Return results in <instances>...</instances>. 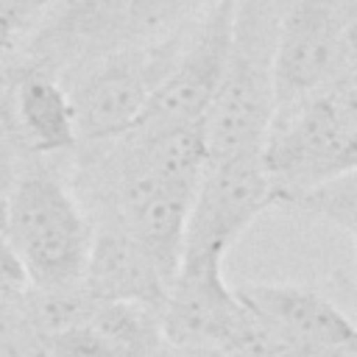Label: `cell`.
<instances>
[{"label":"cell","instance_id":"cell-1","mask_svg":"<svg viewBox=\"0 0 357 357\" xmlns=\"http://www.w3.org/2000/svg\"><path fill=\"white\" fill-rule=\"evenodd\" d=\"M284 0H234V25L218 95L204 117L212 159L262 151L276 114V50Z\"/></svg>","mask_w":357,"mask_h":357},{"label":"cell","instance_id":"cell-2","mask_svg":"<svg viewBox=\"0 0 357 357\" xmlns=\"http://www.w3.org/2000/svg\"><path fill=\"white\" fill-rule=\"evenodd\" d=\"M3 234L31 287L81 284L95 226L70 184L42 159H25L8 198Z\"/></svg>","mask_w":357,"mask_h":357},{"label":"cell","instance_id":"cell-3","mask_svg":"<svg viewBox=\"0 0 357 357\" xmlns=\"http://www.w3.org/2000/svg\"><path fill=\"white\" fill-rule=\"evenodd\" d=\"M192 20L156 39L128 42L95 59L64 84L75 112L78 145L114 142L139 123L173 73L190 39Z\"/></svg>","mask_w":357,"mask_h":357},{"label":"cell","instance_id":"cell-4","mask_svg":"<svg viewBox=\"0 0 357 357\" xmlns=\"http://www.w3.org/2000/svg\"><path fill=\"white\" fill-rule=\"evenodd\" d=\"M262 162L276 204H293L357 165V126L346 123L321 95L279 106Z\"/></svg>","mask_w":357,"mask_h":357},{"label":"cell","instance_id":"cell-5","mask_svg":"<svg viewBox=\"0 0 357 357\" xmlns=\"http://www.w3.org/2000/svg\"><path fill=\"white\" fill-rule=\"evenodd\" d=\"M231 25L234 0H209L201 14H195L190 39L173 73L128 134H151L173 126L204 123L226 70Z\"/></svg>","mask_w":357,"mask_h":357},{"label":"cell","instance_id":"cell-6","mask_svg":"<svg viewBox=\"0 0 357 357\" xmlns=\"http://www.w3.org/2000/svg\"><path fill=\"white\" fill-rule=\"evenodd\" d=\"M271 204H276V195L262 162V151L209 159V167L192 201L187 237H184V257L192 254L226 257L234 240Z\"/></svg>","mask_w":357,"mask_h":357},{"label":"cell","instance_id":"cell-7","mask_svg":"<svg viewBox=\"0 0 357 357\" xmlns=\"http://www.w3.org/2000/svg\"><path fill=\"white\" fill-rule=\"evenodd\" d=\"M134 0H64L14 50V59L67 84L95 59L126 45Z\"/></svg>","mask_w":357,"mask_h":357},{"label":"cell","instance_id":"cell-8","mask_svg":"<svg viewBox=\"0 0 357 357\" xmlns=\"http://www.w3.org/2000/svg\"><path fill=\"white\" fill-rule=\"evenodd\" d=\"M343 0H284L276 50V109L321 92L340 73Z\"/></svg>","mask_w":357,"mask_h":357},{"label":"cell","instance_id":"cell-9","mask_svg":"<svg viewBox=\"0 0 357 357\" xmlns=\"http://www.w3.org/2000/svg\"><path fill=\"white\" fill-rule=\"evenodd\" d=\"M243 315L220 254L184 257L162 307V335L176 346H226Z\"/></svg>","mask_w":357,"mask_h":357},{"label":"cell","instance_id":"cell-10","mask_svg":"<svg viewBox=\"0 0 357 357\" xmlns=\"http://www.w3.org/2000/svg\"><path fill=\"white\" fill-rule=\"evenodd\" d=\"M3 114L28 159H45L78 148V126L70 89L50 73L28 67L14 53L0 67Z\"/></svg>","mask_w":357,"mask_h":357},{"label":"cell","instance_id":"cell-11","mask_svg":"<svg viewBox=\"0 0 357 357\" xmlns=\"http://www.w3.org/2000/svg\"><path fill=\"white\" fill-rule=\"evenodd\" d=\"M237 298L268 326L298 346H349L357 343L354 318L326 293L307 284L243 282Z\"/></svg>","mask_w":357,"mask_h":357},{"label":"cell","instance_id":"cell-12","mask_svg":"<svg viewBox=\"0 0 357 357\" xmlns=\"http://www.w3.org/2000/svg\"><path fill=\"white\" fill-rule=\"evenodd\" d=\"M92 226H95V237L81 279L84 290L98 304L131 301L162 310L170 290V276L151 257V251L117 223H92Z\"/></svg>","mask_w":357,"mask_h":357},{"label":"cell","instance_id":"cell-13","mask_svg":"<svg viewBox=\"0 0 357 357\" xmlns=\"http://www.w3.org/2000/svg\"><path fill=\"white\" fill-rule=\"evenodd\" d=\"M162 343V310L114 301L98 304L84 324L56 335L47 346L50 357H156Z\"/></svg>","mask_w":357,"mask_h":357},{"label":"cell","instance_id":"cell-14","mask_svg":"<svg viewBox=\"0 0 357 357\" xmlns=\"http://www.w3.org/2000/svg\"><path fill=\"white\" fill-rule=\"evenodd\" d=\"M0 357H50L47 337L31 315L28 290L0 293Z\"/></svg>","mask_w":357,"mask_h":357},{"label":"cell","instance_id":"cell-15","mask_svg":"<svg viewBox=\"0 0 357 357\" xmlns=\"http://www.w3.org/2000/svg\"><path fill=\"white\" fill-rule=\"evenodd\" d=\"M290 206L354 234L357 231V165L351 170L335 176L332 181L304 192Z\"/></svg>","mask_w":357,"mask_h":357},{"label":"cell","instance_id":"cell-16","mask_svg":"<svg viewBox=\"0 0 357 357\" xmlns=\"http://www.w3.org/2000/svg\"><path fill=\"white\" fill-rule=\"evenodd\" d=\"M206 6L204 0H134L131 17H128V42H145L156 39L187 20H192V8Z\"/></svg>","mask_w":357,"mask_h":357},{"label":"cell","instance_id":"cell-17","mask_svg":"<svg viewBox=\"0 0 357 357\" xmlns=\"http://www.w3.org/2000/svg\"><path fill=\"white\" fill-rule=\"evenodd\" d=\"M64 0H0V31L6 39L17 45Z\"/></svg>","mask_w":357,"mask_h":357},{"label":"cell","instance_id":"cell-18","mask_svg":"<svg viewBox=\"0 0 357 357\" xmlns=\"http://www.w3.org/2000/svg\"><path fill=\"white\" fill-rule=\"evenodd\" d=\"M25 153L20 151L8 123H6V114H3V78H0V231L6 226V209H8V198H11V190L17 184V176L25 165Z\"/></svg>","mask_w":357,"mask_h":357},{"label":"cell","instance_id":"cell-19","mask_svg":"<svg viewBox=\"0 0 357 357\" xmlns=\"http://www.w3.org/2000/svg\"><path fill=\"white\" fill-rule=\"evenodd\" d=\"M315 95H321L346 123L357 126V73H354V70H346V73L335 75V78H332L321 92H315Z\"/></svg>","mask_w":357,"mask_h":357},{"label":"cell","instance_id":"cell-20","mask_svg":"<svg viewBox=\"0 0 357 357\" xmlns=\"http://www.w3.org/2000/svg\"><path fill=\"white\" fill-rule=\"evenodd\" d=\"M346 70L357 73V0H343L340 11V73Z\"/></svg>","mask_w":357,"mask_h":357},{"label":"cell","instance_id":"cell-21","mask_svg":"<svg viewBox=\"0 0 357 357\" xmlns=\"http://www.w3.org/2000/svg\"><path fill=\"white\" fill-rule=\"evenodd\" d=\"M156 357H234V354L220 346H176L165 340Z\"/></svg>","mask_w":357,"mask_h":357},{"label":"cell","instance_id":"cell-22","mask_svg":"<svg viewBox=\"0 0 357 357\" xmlns=\"http://www.w3.org/2000/svg\"><path fill=\"white\" fill-rule=\"evenodd\" d=\"M335 282H337V296L343 298V310L349 307L357 315V284L351 279H343V276H337Z\"/></svg>","mask_w":357,"mask_h":357},{"label":"cell","instance_id":"cell-23","mask_svg":"<svg viewBox=\"0 0 357 357\" xmlns=\"http://www.w3.org/2000/svg\"><path fill=\"white\" fill-rule=\"evenodd\" d=\"M351 237H354V243H357V231H354V234H351Z\"/></svg>","mask_w":357,"mask_h":357},{"label":"cell","instance_id":"cell-24","mask_svg":"<svg viewBox=\"0 0 357 357\" xmlns=\"http://www.w3.org/2000/svg\"><path fill=\"white\" fill-rule=\"evenodd\" d=\"M204 3H209V0H204Z\"/></svg>","mask_w":357,"mask_h":357}]
</instances>
